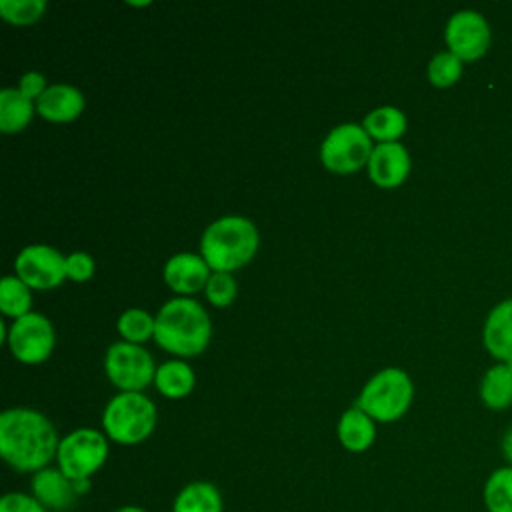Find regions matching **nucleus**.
Returning <instances> with one entry per match:
<instances>
[{"mask_svg": "<svg viewBox=\"0 0 512 512\" xmlns=\"http://www.w3.org/2000/svg\"><path fill=\"white\" fill-rule=\"evenodd\" d=\"M60 438L52 422L32 408H10L0 414V454L16 472L36 474L56 460Z\"/></svg>", "mask_w": 512, "mask_h": 512, "instance_id": "1", "label": "nucleus"}, {"mask_svg": "<svg viewBox=\"0 0 512 512\" xmlns=\"http://www.w3.org/2000/svg\"><path fill=\"white\" fill-rule=\"evenodd\" d=\"M212 334L208 312L192 298L168 300L156 314L154 340L164 350L178 356L200 354Z\"/></svg>", "mask_w": 512, "mask_h": 512, "instance_id": "2", "label": "nucleus"}, {"mask_svg": "<svg viewBox=\"0 0 512 512\" xmlns=\"http://www.w3.org/2000/svg\"><path fill=\"white\" fill-rule=\"evenodd\" d=\"M258 242L256 224L248 218L222 216L204 230L200 252L214 272H230L252 260Z\"/></svg>", "mask_w": 512, "mask_h": 512, "instance_id": "3", "label": "nucleus"}, {"mask_svg": "<svg viewBox=\"0 0 512 512\" xmlns=\"http://www.w3.org/2000/svg\"><path fill=\"white\" fill-rule=\"evenodd\" d=\"M156 406L142 392H120L104 408L102 428L108 440L124 446L144 442L156 428Z\"/></svg>", "mask_w": 512, "mask_h": 512, "instance_id": "4", "label": "nucleus"}, {"mask_svg": "<svg viewBox=\"0 0 512 512\" xmlns=\"http://www.w3.org/2000/svg\"><path fill=\"white\" fill-rule=\"evenodd\" d=\"M412 396L410 376L400 368H384L364 384L354 406L364 410L374 422H394L406 414Z\"/></svg>", "mask_w": 512, "mask_h": 512, "instance_id": "5", "label": "nucleus"}, {"mask_svg": "<svg viewBox=\"0 0 512 512\" xmlns=\"http://www.w3.org/2000/svg\"><path fill=\"white\" fill-rule=\"evenodd\" d=\"M108 436L94 428H76L60 438L56 466L70 480H92L108 460Z\"/></svg>", "mask_w": 512, "mask_h": 512, "instance_id": "6", "label": "nucleus"}, {"mask_svg": "<svg viewBox=\"0 0 512 512\" xmlns=\"http://www.w3.org/2000/svg\"><path fill=\"white\" fill-rule=\"evenodd\" d=\"M374 146L360 124H340L328 132L320 146L322 164L336 174H350L368 164Z\"/></svg>", "mask_w": 512, "mask_h": 512, "instance_id": "7", "label": "nucleus"}, {"mask_svg": "<svg viewBox=\"0 0 512 512\" xmlns=\"http://www.w3.org/2000/svg\"><path fill=\"white\" fill-rule=\"evenodd\" d=\"M104 368L110 382L122 392H140L156 376V366L148 350L126 340L108 348Z\"/></svg>", "mask_w": 512, "mask_h": 512, "instance_id": "8", "label": "nucleus"}, {"mask_svg": "<svg viewBox=\"0 0 512 512\" xmlns=\"http://www.w3.org/2000/svg\"><path fill=\"white\" fill-rule=\"evenodd\" d=\"M490 24L476 10L454 12L444 30V40L448 50L456 54L462 62H474L482 58L490 48Z\"/></svg>", "mask_w": 512, "mask_h": 512, "instance_id": "9", "label": "nucleus"}, {"mask_svg": "<svg viewBox=\"0 0 512 512\" xmlns=\"http://www.w3.org/2000/svg\"><path fill=\"white\" fill-rule=\"evenodd\" d=\"M6 338L12 354L26 364L44 362L54 348V328L50 320L38 312L16 318Z\"/></svg>", "mask_w": 512, "mask_h": 512, "instance_id": "10", "label": "nucleus"}, {"mask_svg": "<svg viewBox=\"0 0 512 512\" xmlns=\"http://www.w3.org/2000/svg\"><path fill=\"white\" fill-rule=\"evenodd\" d=\"M16 276L36 290L58 286L66 274V258L52 246L30 244L20 250L14 262Z\"/></svg>", "mask_w": 512, "mask_h": 512, "instance_id": "11", "label": "nucleus"}, {"mask_svg": "<svg viewBox=\"0 0 512 512\" xmlns=\"http://www.w3.org/2000/svg\"><path fill=\"white\" fill-rule=\"evenodd\" d=\"M410 172V154L400 142H380L368 160L370 180L382 188L400 186Z\"/></svg>", "mask_w": 512, "mask_h": 512, "instance_id": "12", "label": "nucleus"}, {"mask_svg": "<svg viewBox=\"0 0 512 512\" xmlns=\"http://www.w3.org/2000/svg\"><path fill=\"white\" fill-rule=\"evenodd\" d=\"M30 494L50 512V510H66L78 498L74 492L72 480L58 468L46 466L32 474Z\"/></svg>", "mask_w": 512, "mask_h": 512, "instance_id": "13", "label": "nucleus"}, {"mask_svg": "<svg viewBox=\"0 0 512 512\" xmlns=\"http://www.w3.org/2000/svg\"><path fill=\"white\" fill-rule=\"evenodd\" d=\"M210 266L202 256L180 252L174 254L164 266L166 284L178 294H194L200 288H206Z\"/></svg>", "mask_w": 512, "mask_h": 512, "instance_id": "14", "label": "nucleus"}, {"mask_svg": "<svg viewBox=\"0 0 512 512\" xmlns=\"http://www.w3.org/2000/svg\"><path fill=\"white\" fill-rule=\"evenodd\" d=\"M482 342L488 354L500 362L512 358V298L498 302L486 316Z\"/></svg>", "mask_w": 512, "mask_h": 512, "instance_id": "15", "label": "nucleus"}, {"mask_svg": "<svg viewBox=\"0 0 512 512\" xmlns=\"http://www.w3.org/2000/svg\"><path fill=\"white\" fill-rule=\"evenodd\" d=\"M84 110V96L76 86L52 84L36 100V112L50 122H70Z\"/></svg>", "mask_w": 512, "mask_h": 512, "instance_id": "16", "label": "nucleus"}, {"mask_svg": "<svg viewBox=\"0 0 512 512\" xmlns=\"http://www.w3.org/2000/svg\"><path fill=\"white\" fill-rule=\"evenodd\" d=\"M336 434L340 444L348 452H364L374 444L376 426H374V420L364 410H360L358 406H352L340 416Z\"/></svg>", "mask_w": 512, "mask_h": 512, "instance_id": "17", "label": "nucleus"}, {"mask_svg": "<svg viewBox=\"0 0 512 512\" xmlns=\"http://www.w3.org/2000/svg\"><path fill=\"white\" fill-rule=\"evenodd\" d=\"M172 512H224V498L216 484L194 480L174 496Z\"/></svg>", "mask_w": 512, "mask_h": 512, "instance_id": "18", "label": "nucleus"}, {"mask_svg": "<svg viewBox=\"0 0 512 512\" xmlns=\"http://www.w3.org/2000/svg\"><path fill=\"white\" fill-rule=\"evenodd\" d=\"M480 400L490 410H506L512 406V370L504 362L494 364L482 376Z\"/></svg>", "mask_w": 512, "mask_h": 512, "instance_id": "19", "label": "nucleus"}, {"mask_svg": "<svg viewBox=\"0 0 512 512\" xmlns=\"http://www.w3.org/2000/svg\"><path fill=\"white\" fill-rule=\"evenodd\" d=\"M406 116L396 106H380L368 112L362 126L370 138L378 142H398V138L406 132Z\"/></svg>", "mask_w": 512, "mask_h": 512, "instance_id": "20", "label": "nucleus"}, {"mask_svg": "<svg viewBox=\"0 0 512 512\" xmlns=\"http://www.w3.org/2000/svg\"><path fill=\"white\" fill-rule=\"evenodd\" d=\"M32 100H28L18 88L0 90V130L6 134L20 132L28 126L34 112Z\"/></svg>", "mask_w": 512, "mask_h": 512, "instance_id": "21", "label": "nucleus"}, {"mask_svg": "<svg viewBox=\"0 0 512 512\" xmlns=\"http://www.w3.org/2000/svg\"><path fill=\"white\" fill-rule=\"evenodd\" d=\"M194 372L182 360H168L156 368L154 384L166 398H184L194 388Z\"/></svg>", "mask_w": 512, "mask_h": 512, "instance_id": "22", "label": "nucleus"}, {"mask_svg": "<svg viewBox=\"0 0 512 512\" xmlns=\"http://www.w3.org/2000/svg\"><path fill=\"white\" fill-rule=\"evenodd\" d=\"M486 512H512V466L494 468L482 486Z\"/></svg>", "mask_w": 512, "mask_h": 512, "instance_id": "23", "label": "nucleus"}, {"mask_svg": "<svg viewBox=\"0 0 512 512\" xmlns=\"http://www.w3.org/2000/svg\"><path fill=\"white\" fill-rule=\"evenodd\" d=\"M32 292L18 276H4L0 282V310L6 316L20 318L30 312Z\"/></svg>", "mask_w": 512, "mask_h": 512, "instance_id": "24", "label": "nucleus"}, {"mask_svg": "<svg viewBox=\"0 0 512 512\" xmlns=\"http://www.w3.org/2000/svg\"><path fill=\"white\" fill-rule=\"evenodd\" d=\"M156 330V318H152L142 308H128L118 318V332L124 336L126 342L140 344L154 336Z\"/></svg>", "mask_w": 512, "mask_h": 512, "instance_id": "25", "label": "nucleus"}, {"mask_svg": "<svg viewBox=\"0 0 512 512\" xmlns=\"http://www.w3.org/2000/svg\"><path fill=\"white\" fill-rule=\"evenodd\" d=\"M462 70H464V62L450 50H442V52L434 54L432 60L428 62L426 74L434 86L448 88L460 80Z\"/></svg>", "mask_w": 512, "mask_h": 512, "instance_id": "26", "label": "nucleus"}, {"mask_svg": "<svg viewBox=\"0 0 512 512\" xmlns=\"http://www.w3.org/2000/svg\"><path fill=\"white\" fill-rule=\"evenodd\" d=\"M46 10L44 0H0V14L6 22L26 26L36 22Z\"/></svg>", "mask_w": 512, "mask_h": 512, "instance_id": "27", "label": "nucleus"}, {"mask_svg": "<svg viewBox=\"0 0 512 512\" xmlns=\"http://www.w3.org/2000/svg\"><path fill=\"white\" fill-rule=\"evenodd\" d=\"M206 298L210 300V304L222 308V306H230L232 300L236 298V280L230 272H214L208 278L206 284Z\"/></svg>", "mask_w": 512, "mask_h": 512, "instance_id": "28", "label": "nucleus"}, {"mask_svg": "<svg viewBox=\"0 0 512 512\" xmlns=\"http://www.w3.org/2000/svg\"><path fill=\"white\" fill-rule=\"evenodd\" d=\"M0 512H48L32 494L6 492L0 498Z\"/></svg>", "mask_w": 512, "mask_h": 512, "instance_id": "29", "label": "nucleus"}, {"mask_svg": "<svg viewBox=\"0 0 512 512\" xmlns=\"http://www.w3.org/2000/svg\"><path fill=\"white\" fill-rule=\"evenodd\" d=\"M66 274L74 282H84L94 274V260L86 252H72L66 256Z\"/></svg>", "mask_w": 512, "mask_h": 512, "instance_id": "30", "label": "nucleus"}, {"mask_svg": "<svg viewBox=\"0 0 512 512\" xmlns=\"http://www.w3.org/2000/svg\"><path fill=\"white\" fill-rule=\"evenodd\" d=\"M46 78L40 74V72H26L22 78H20V86L18 90L28 98V100H38L44 92H46Z\"/></svg>", "mask_w": 512, "mask_h": 512, "instance_id": "31", "label": "nucleus"}, {"mask_svg": "<svg viewBox=\"0 0 512 512\" xmlns=\"http://www.w3.org/2000/svg\"><path fill=\"white\" fill-rule=\"evenodd\" d=\"M500 450H502V456H504L506 464L512 466V426L504 432V436L500 440Z\"/></svg>", "mask_w": 512, "mask_h": 512, "instance_id": "32", "label": "nucleus"}, {"mask_svg": "<svg viewBox=\"0 0 512 512\" xmlns=\"http://www.w3.org/2000/svg\"><path fill=\"white\" fill-rule=\"evenodd\" d=\"M112 512H146V510L142 506H136V504H124V506H120V508H116Z\"/></svg>", "mask_w": 512, "mask_h": 512, "instance_id": "33", "label": "nucleus"}, {"mask_svg": "<svg viewBox=\"0 0 512 512\" xmlns=\"http://www.w3.org/2000/svg\"><path fill=\"white\" fill-rule=\"evenodd\" d=\"M504 364H506V366H508V368H510V370H512V358H510V360H508V362H504Z\"/></svg>", "mask_w": 512, "mask_h": 512, "instance_id": "34", "label": "nucleus"}]
</instances>
